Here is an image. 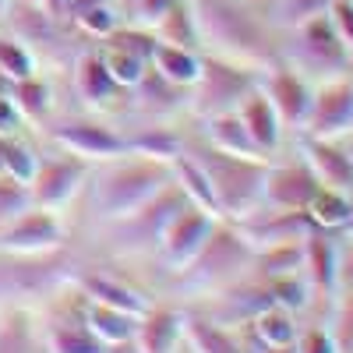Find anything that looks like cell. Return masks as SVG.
Returning <instances> with one entry per match:
<instances>
[{"label": "cell", "mask_w": 353, "mask_h": 353, "mask_svg": "<svg viewBox=\"0 0 353 353\" xmlns=\"http://www.w3.org/2000/svg\"><path fill=\"white\" fill-rule=\"evenodd\" d=\"M198 25V39L223 61H237L254 71L283 61L279 36L269 14H258L248 0H188Z\"/></svg>", "instance_id": "cell-1"}, {"label": "cell", "mask_w": 353, "mask_h": 353, "mask_svg": "<svg viewBox=\"0 0 353 353\" xmlns=\"http://www.w3.org/2000/svg\"><path fill=\"white\" fill-rule=\"evenodd\" d=\"M184 152L205 170V176H209L219 219L237 223V219L251 216L254 209H261V188H265V173H269L272 159L230 156V152L212 149L209 141L205 145H184Z\"/></svg>", "instance_id": "cell-2"}, {"label": "cell", "mask_w": 353, "mask_h": 353, "mask_svg": "<svg viewBox=\"0 0 353 353\" xmlns=\"http://www.w3.org/2000/svg\"><path fill=\"white\" fill-rule=\"evenodd\" d=\"M173 181V163L152 159V156H134L128 163H117L96 181V209L103 219H128L138 212L149 198H156Z\"/></svg>", "instance_id": "cell-3"}, {"label": "cell", "mask_w": 353, "mask_h": 353, "mask_svg": "<svg viewBox=\"0 0 353 353\" xmlns=\"http://www.w3.org/2000/svg\"><path fill=\"white\" fill-rule=\"evenodd\" d=\"M251 265H254V248L241 233V226L230 219H216L209 241L181 269V279L188 290H223L241 283V276L251 272Z\"/></svg>", "instance_id": "cell-4"}, {"label": "cell", "mask_w": 353, "mask_h": 353, "mask_svg": "<svg viewBox=\"0 0 353 353\" xmlns=\"http://www.w3.org/2000/svg\"><path fill=\"white\" fill-rule=\"evenodd\" d=\"M283 61L304 74L311 85L332 81L353 71V57L350 50L339 43V36L332 32V25L325 14H318L297 28H286V43H279Z\"/></svg>", "instance_id": "cell-5"}, {"label": "cell", "mask_w": 353, "mask_h": 353, "mask_svg": "<svg viewBox=\"0 0 353 353\" xmlns=\"http://www.w3.org/2000/svg\"><path fill=\"white\" fill-rule=\"evenodd\" d=\"M258 74L261 71H254L248 64L223 61L216 53H205L201 57V74L188 88V106L198 117H205V121L216 113H230V110H237V103L258 85Z\"/></svg>", "instance_id": "cell-6"}, {"label": "cell", "mask_w": 353, "mask_h": 353, "mask_svg": "<svg viewBox=\"0 0 353 353\" xmlns=\"http://www.w3.org/2000/svg\"><path fill=\"white\" fill-rule=\"evenodd\" d=\"M304 138H329V141H350L353 138V71L332 81L314 85L311 110L301 128Z\"/></svg>", "instance_id": "cell-7"}, {"label": "cell", "mask_w": 353, "mask_h": 353, "mask_svg": "<svg viewBox=\"0 0 353 353\" xmlns=\"http://www.w3.org/2000/svg\"><path fill=\"white\" fill-rule=\"evenodd\" d=\"M156 43L159 39H156V32H149V28H138V25L113 28V32L103 39L99 61L121 88H134L141 81V74L149 71V64H152Z\"/></svg>", "instance_id": "cell-8"}, {"label": "cell", "mask_w": 353, "mask_h": 353, "mask_svg": "<svg viewBox=\"0 0 353 353\" xmlns=\"http://www.w3.org/2000/svg\"><path fill=\"white\" fill-rule=\"evenodd\" d=\"M301 276L307 283L311 304L329 311L332 297L339 293V233L311 230L301 241Z\"/></svg>", "instance_id": "cell-9"}, {"label": "cell", "mask_w": 353, "mask_h": 353, "mask_svg": "<svg viewBox=\"0 0 353 353\" xmlns=\"http://www.w3.org/2000/svg\"><path fill=\"white\" fill-rule=\"evenodd\" d=\"M258 88L265 92V99L272 103V110L279 113V121L286 131H297L304 128L307 121V110H311V92H314V85L297 74L286 61H276L272 68H265L258 74Z\"/></svg>", "instance_id": "cell-10"}, {"label": "cell", "mask_w": 353, "mask_h": 353, "mask_svg": "<svg viewBox=\"0 0 353 353\" xmlns=\"http://www.w3.org/2000/svg\"><path fill=\"white\" fill-rule=\"evenodd\" d=\"M88 173V159L74 156V152H61V156H50V159H39L36 166V176L28 181V194H32V205L39 209H64V205L74 198V191L81 188Z\"/></svg>", "instance_id": "cell-11"}, {"label": "cell", "mask_w": 353, "mask_h": 353, "mask_svg": "<svg viewBox=\"0 0 353 353\" xmlns=\"http://www.w3.org/2000/svg\"><path fill=\"white\" fill-rule=\"evenodd\" d=\"M318 188H321L318 176L311 173V166L297 152V159H290V163H269L265 188H261V205H265V209L304 212Z\"/></svg>", "instance_id": "cell-12"}, {"label": "cell", "mask_w": 353, "mask_h": 353, "mask_svg": "<svg viewBox=\"0 0 353 353\" xmlns=\"http://www.w3.org/2000/svg\"><path fill=\"white\" fill-rule=\"evenodd\" d=\"M64 241V226L50 209L28 205L21 216L0 226V251L11 254H46L53 248H61Z\"/></svg>", "instance_id": "cell-13"}, {"label": "cell", "mask_w": 353, "mask_h": 353, "mask_svg": "<svg viewBox=\"0 0 353 353\" xmlns=\"http://www.w3.org/2000/svg\"><path fill=\"white\" fill-rule=\"evenodd\" d=\"M216 219H219V216L198 209V205H184V209L166 223V230L159 233V241H156V244H159L163 261L170 265V269L181 272L184 265L201 251V244L209 241V233H212Z\"/></svg>", "instance_id": "cell-14"}, {"label": "cell", "mask_w": 353, "mask_h": 353, "mask_svg": "<svg viewBox=\"0 0 353 353\" xmlns=\"http://www.w3.org/2000/svg\"><path fill=\"white\" fill-rule=\"evenodd\" d=\"M241 233L251 241V248H269V244H290V241H304L314 230L307 212H286V209H254L251 216L237 219Z\"/></svg>", "instance_id": "cell-15"}, {"label": "cell", "mask_w": 353, "mask_h": 353, "mask_svg": "<svg viewBox=\"0 0 353 353\" xmlns=\"http://www.w3.org/2000/svg\"><path fill=\"white\" fill-rule=\"evenodd\" d=\"M304 163L318 176L321 188H336V191H353V152L346 141H329V138H304L301 134V149Z\"/></svg>", "instance_id": "cell-16"}, {"label": "cell", "mask_w": 353, "mask_h": 353, "mask_svg": "<svg viewBox=\"0 0 353 353\" xmlns=\"http://www.w3.org/2000/svg\"><path fill=\"white\" fill-rule=\"evenodd\" d=\"M184 205H191L188 194L176 188V181H170L156 198L145 201L138 212H131L128 219H117V226H121V233H124L128 241H138V244H141V241H152V244H156L159 233L166 230V223L181 212Z\"/></svg>", "instance_id": "cell-17"}, {"label": "cell", "mask_w": 353, "mask_h": 353, "mask_svg": "<svg viewBox=\"0 0 353 353\" xmlns=\"http://www.w3.org/2000/svg\"><path fill=\"white\" fill-rule=\"evenodd\" d=\"M57 141L61 149L81 156V159H117L128 156V138H121L117 131L96 124V121H71L64 128H57Z\"/></svg>", "instance_id": "cell-18"}, {"label": "cell", "mask_w": 353, "mask_h": 353, "mask_svg": "<svg viewBox=\"0 0 353 353\" xmlns=\"http://www.w3.org/2000/svg\"><path fill=\"white\" fill-rule=\"evenodd\" d=\"M237 117H241V124L248 128V134H251V141H254V149H258L261 156L272 159V156L279 152V145H283L286 128H283L279 113L272 110V103L265 99V92H261L258 85L237 103Z\"/></svg>", "instance_id": "cell-19"}, {"label": "cell", "mask_w": 353, "mask_h": 353, "mask_svg": "<svg viewBox=\"0 0 353 353\" xmlns=\"http://www.w3.org/2000/svg\"><path fill=\"white\" fill-rule=\"evenodd\" d=\"M181 332H184V314L170 307H149L134 325V346L138 353H173V346L181 343Z\"/></svg>", "instance_id": "cell-20"}, {"label": "cell", "mask_w": 353, "mask_h": 353, "mask_svg": "<svg viewBox=\"0 0 353 353\" xmlns=\"http://www.w3.org/2000/svg\"><path fill=\"white\" fill-rule=\"evenodd\" d=\"M251 339L258 350L265 346H293V339H297L301 325H297V311H290L283 304H269V307H261L254 318L244 321Z\"/></svg>", "instance_id": "cell-21"}, {"label": "cell", "mask_w": 353, "mask_h": 353, "mask_svg": "<svg viewBox=\"0 0 353 353\" xmlns=\"http://www.w3.org/2000/svg\"><path fill=\"white\" fill-rule=\"evenodd\" d=\"M181 339L191 353H248L244 339L233 336L230 329H223L212 318H184Z\"/></svg>", "instance_id": "cell-22"}, {"label": "cell", "mask_w": 353, "mask_h": 353, "mask_svg": "<svg viewBox=\"0 0 353 353\" xmlns=\"http://www.w3.org/2000/svg\"><path fill=\"white\" fill-rule=\"evenodd\" d=\"M205 141H209L212 149H219V152H230V156H261L254 149L248 128L241 124L237 110L209 117V121H205ZM261 159H269V156H261Z\"/></svg>", "instance_id": "cell-23"}, {"label": "cell", "mask_w": 353, "mask_h": 353, "mask_svg": "<svg viewBox=\"0 0 353 353\" xmlns=\"http://www.w3.org/2000/svg\"><path fill=\"white\" fill-rule=\"evenodd\" d=\"M152 71L163 74L176 88H191L198 81V74H201V53L198 50H184V46H170V43H156Z\"/></svg>", "instance_id": "cell-24"}, {"label": "cell", "mask_w": 353, "mask_h": 353, "mask_svg": "<svg viewBox=\"0 0 353 353\" xmlns=\"http://www.w3.org/2000/svg\"><path fill=\"white\" fill-rule=\"evenodd\" d=\"M78 283H81V290H85V301L110 304V307L128 311V314H134V318H141L145 311H149V301H145L138 290L117 283V279H110V276H99V272H96V276H81Z\"/></svg>", "instance_id": "cell-25"}, {"label": "cell", "mask_w": 353, "mask_h": 353, "mask_svg": "<svg viewBox=\"0 0 353 353\" xmlns=\"http://www.w3.org/2000/svg\"><path fill=\"white\" fill-rule=\"evenodd\" d=\"M74 88H78V96L85 103H92V106H106L117 92H121V85H117L110 78V71L103 68L99 53L78 57V64H74Z\"/></svg>", "instance_id": "cell-26"}, {"label": "cell", "mask_w": 353, "mask_h": 353, "mask_svg": "<svg viewBox=\"0 0 353 353\" xmlns=\"http://www.w3.org/2000/svg\"><path fill=\"white\" fill-rule=\"evenodd\" d=\"M81 321L88 325V332H96L106 346L124 343V339H134V325H138V318H134V314L117 311V307L99 304V301H85V314H81Z\"/></svg>", "instance_id": "cell-27"}, {"label": "cell", "mask_w": 353, "mask_h": 353, "mask_svg": "<svg viewBox=\"0 0 353 353\" xmlns=\"http://www.w3.org/2000/svg\"><path fill=\"white\" fill-rule=\"evenodd\" d=\"M307 219L314 230L325 233H343L350 223V191H336V188H318L314 198L307 201Z\"/></svg>", "instance_id": "cell-28"}, {"label": "cell", "mask_w": 353, "mask_h": 353, "mask_svg": "<svg viewBox=\"0 0 353 353\" xmlns=\"http://www.w3.org/2000/svg\"><path fill=\"white\" fill-rule=\"evenodd\" d=\"M46 350L50 353H110V346L88 332L85 321H61L46 332Z\"/></svg>", "instance_id": "cell-29"}, {"label": "cell", "mask_w": 353, "mask_h": 353, "mask_svg": "<svg viewBox=\"0 0 353 353\" xmlns=\"http://www.w3.org/2000/svg\"><path fill=\"white\" fill-rule=\"evenodd\" d=\"M159 43H170V46H184V50H198L201 39H198V25H194V14L188 8V0H176V4L159 18V25L152 28Z\"/></svg>", "instance_id": "cell-30"}, {"label": "cell", "mask_w": 353, "mask_h": 353, "mask_svg": "<svg viewBox=\"0 0 353 353\" xmlns=\"http://www.w3.org/2000/svg\"><path fill=\"white\" fill-rule=\"evenodd\" d=\"M4 14L11 18V28H14V36L21 43H39V39H46L53 32V18L46 11H39L36 4H28V0H18L14 8L8 4Z\"/></svg>", "instance_id": "cell-31"}, {"label": "cell", "mask_w": 353, "mask_h": 353, "mask_svg": "<svg viewBox=\"0 0 353 353\" xmlns=\"http://www.w3.org/2000/svg\"><path fill=\"white\" fill-rule=\"evenodd\" d=\"M329 4H332V0H272L269 21L286 32V28H297V25L318 18V14H325Z\"/></svg>", "instance_id": "cell-32"}, {"label": "cell", "mask_w": 353, "mask_h": 353, "mask_svg": "<svg viewBox=\"0 0 353 353\" xmlns=\"http://www.w3.org/2000/svg\"><path fill=\"white\" fill-rule=\"evenodd\" d=\"M325 314H329L325 329L332 332L339 353H353V290H339Z\"/></svg>", "instance_id": "cell-33"}, {"label": "cell", "mask_w": 353, "mask_h": 353, "mask_svg": "<svg viewBox=\"0 0 353 353\" xmlns=\"http://www.w3.org/2000/svg\"><path fill=\"white\" fill-rule=\"evenodd\" d=\"M11 99H14V106H18V113H21V117L43 121L46 110H50V88H46V81H43V78L28 74V78H21V81H14V85H11Z\"/></svg>", "instance_id": "cell-34"}, {"label": "cell", "mask_w": 353, "mask_h": 353, "mask_svg": "<svg viewBox=\"0 0 353 353\" xmlns=\"http://www.w3.org/2000/svg\"><path fill=\"white\" fill-rule=\"evenodd\" d=\"M0 353H36L32 318L25 311H11L0 325Z\"/></svg>", "instance_id": "cell-35"}, {"label": "cell", "mask_w": 353, "mask_h": 353, "mask_svg": "<svg viewBox=\"0 0 353 353\" xmlns=\"http://www.w3.org/2000/svg\"><path fill=\"white\" fill-rule=\"evenodd\" d=\"M71 18H74V25L81 28V32L96 36V39H106L113 28H121V25H117V21H121V8H117L113 0H106V4H92V8H81Z\"/></svg>", "instance_id": "cell-36"}, {"label": "cell", "mask_w": 353, "mask_h": 353, "mask_svg": "<svg viewBox=\"0 0 353 353\" xmlns=\"http://www.w3.org/2000/svg\"><path fill=\"white\" fill-rule=\"evenodd\" d=\"M128 152H134V156H152V159H166V163H173L176 156L184 152V141L176 138L173 131H149L145 138H134V141H128Z\"/></svg>", "instance_id": "cell-37"}, {"label": "cell", "mask_w": 353, "mask_h": 353, "mask_svg": "<svg viewBox=\"0 0 353 353\" xmlns=\"http://www.w3.org/2000/svg\"><path fill=\"white\" fill-rule=\"evenodd\" d=\"M0 74L11 78V81H21L28 74H36V61H32V53L25 50L21 39H4L0 36Z\"/></svg>", "instance_id": "cell-38"}, {"label": "cell", "mask_w": 353, "mask_h": 353, "mask_svg": "<svg viewBox=\"0 0 353 353\" xmlns=\"http://www.w3.org/2000/svg\"><path fill=\"white\" fill-rule=\"evenodd\" d=\"M28 205H32V194H28L25 184L11 181L8 173H0V226L11 223L14 216H21Z\"/></svg>", "instance_id": "cell-39"}, {"label": "cell", "mask_w": 353, "mask_h": 353, "mask_svg": "<svg viewBox=\"0 0 353 353\" xmlns=\"http://www.w3.org/2000/svg\"><path fill=\"white\" fill-rule=\"evenodd\" d=\"M36 166H39V156L28 149V145L11 141V149H8V176H11V181L28 188V181L36 176Z\"/></svg>", "instance_id": "cell-40"}, {"label": "cell", "mask_w": 353, "mask_h": 353, "mask_svg": "<svg viewBox=\"0 0 353 353\" xmlns=\"http://www.w3.org/2000/svg\"><path fill=\"white\" fill-rule=\"evenodd\" d=\"M293 353H339V346L325 325H304L293 339Z\"/></svg>", "instance_id": "cell-41"}, {"label": "cell", "mask_w": 353, "mask_h": 353, "mask_svg": "<svg viewBox=\"0 0 353 353\" xmlns=\"http://www.w3.org/2000/svg\"><path fill=\"white\" fill-rule=\"evenodd\" d=\"M329 25H332V32L339 36V43L350 50L353 57V0H332L329 11H325Z\"/></svg>", "instance_id": "cell-42"}, {"label": "cell", "mask_w": 353, "mask_h": 353, "mask_svg": "<svg viewBox=\"0 0 353 353\" xmlns=\"http://www.w3.org/2000/svg\"><path fill=\"white\" fill-rule=\"evenodd\" d=\"M173 4H176V0H138V8H134L128 18H131V25L149 28V32H152V28L159 25V18H163Z\"/></svg>", "instance_id": "cell-43"}, {"label": "cell", "mask_w": 353, "mask_h": 353, "mask_svg": "<svg viewBox=\"0 0 353 353\" xmlns=\"http://www.w3.org/2000/svg\"><path fill=\"white\" fill-rule=\"evenodd\" d=\"M339 290H353V237L339 233Z\"/></svg>", "instance_id": "cell-44"}, {"label": "cell", "mask_w": 353, "mask_h": 353, "mask_svg": "<svg viewBox=\"0 0 353 353\" xmlns=\"http://www.w3.org/2000/svg\"><path fill=\"white\" fill-rule=\"evenodd\" d=\"M18 121H21V113H18V106H14V99L8 96V92H0V134H14V128H18Z\"/></svg>", "instance_id": "cell-45"}, {"label": "cell", "mask_w": 353, "mask_h": 353, "mask_svg": "<svg viewBox=\"0 0 353 353\" xmlns=\"http://www.w3.org/2000/svg\"><path fill=\"white\" fill-rule=\"evenodd\" d=\"M28 4H36L50 18H71V11H74V0H28Z\"/></svg>", "instance_id": "cell-46"}, {"label": "cell", "mask_w": 353, "mask_h": 353, "mask_svg": "<svg viewBox=\"0 0 353 353\" xmlns=\"http://www.w3.org/2000/svg\"><path fill=\"white\" fill-rule=\"evenodd\" d=\"M8 149H11V138L0 134V173H8Z\"/></svg>", "instance_id": "cell-47"}, {"label": "cell", "mask_w": 353, "mask_h": 353, "mask_svg": "<svg viewBox=\"0 0 353 353\" xmlns=\"http://www.w3.org/2000/svg\"><path fill=\"white\" fill-rule=\"evenodd\" d=\"M117 8H121V14H131L134 8H138V0H113Z\"/></svg>", "instance_id": "cell-48"}, {"label": "cell", "mask_w": 353, "mask_h": 353, "mask_svg": "<svg viewBox=\"0 0 353 353\" xmlns=\"http://www.w3.org/2000/svg\"><path fill=\"white\" fill-rule=\"evenodd\" d=\"M258 353H293V346H265V350H258Z\"/></svg>", "instance_id": "cell-49"}, {"label": "cell", "mask_w": 353, "mask_h": 353, "mask_svg": "<svg viewBox=\"0 0 353 353\" xmlns=\"http://www.w3.org/2000/svg\"><path fill=\"white\" fill-rule=\"evenodd\" d=\"M343 233H350V237H353V191H350V223H346Z\"/></svg>", "instance_id": "cell-50"}, {"label": "cell", "mask_w": 353, "mask_h": 353, "mask_svg": "<svg viewBox=\"0 0 353 353\" xmlns=\"http://www.w3.org/2000/svg\"><path fill=\"white\" fill-rule=\"evenodd\" d=\"M8 4H11V0H0V18H4V11H8Z\"/></svg>", "instance_id": "cell-51"}, {"label": "cell", "mask_w": 353, "mask_h": 353, "mask_svg": "<svg viewBox=\"0 0 353 353\" xmlns=\"http://www.w3.org/2000/svg\"><path fill=\"white\" fill-rule=\"evenodd\" d=\"M350 152H353V138H350Z\"/></svg>", "instance_id": "cell-52"}, {"label": "cell", "mask_w": 353, "mask_h": 353, "mask_svg": "<svg viewBox=\"0 0 353 353\" xmlns=\"http://www.w3.org/2000/svg\"><path fill=\"white\" fill-rule=\"evenodd\" d=\"M188 353H191V350H188Z\"/></svg>", "instance_id": "cell-53"}]
</instances>
